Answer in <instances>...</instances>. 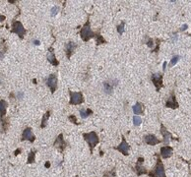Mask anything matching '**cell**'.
Returning a JSON list of instances; mask_svg holds the SVG:
<instances>
[{"instance_id":"2e32d148","label":"cell","mask_w":191,"mask_h":177,"mask_svg":"<svg viewBox=\"0 0 191 177\" xmlns=\"http://www.w3.org/2000/svg\"><path fill=\"white\" fill-rule=\"evenodd\" d=\"M76 47H77V44L75 43H73V41H69V43H67L65 44V52L68 59H70V57L73 54L74 50L76 49Z\"/></svg>"},{"instance_id":"74e56055","label":"cell","mask_w":191,"mask_h":177,"mask_svg":"<svg viewBox=\"0 0 191 177\" xmlns=\"http://www.w3.org/2000/svg\"><path fill=\"white\" fill-rule=\"evenodd\" d=\"M20 153H21V150H20V149L16 150V151H15V156H18V154Z\"/></svg>"},{"instance_id":"8d00e7d4","label":"cell","mask_w":191,"mask_h":177,"mask_svg":"<svg viewBox=\"0 0 191 177\" xmlns=\"http://www.w3.org/2000/svg\"><path fill=\"white\" fill-rule=\"evenodd\" d=\"M6 19V17L4 15H0V23H1V22H3Z\"/></svg>"},{"instance_id":"4dcf8cb0","label":"cell","mask_w":191,"mask_h":177,"mask_svg":"<svg viewBox=\"0 0 191 177\" xmlns=\"http://www.w3.org/2000/svg\"><path fill=\"white\" fill-rule=\"evenodd\" d=\"M103 175H105V177H111V176H112V177H115V170H114V169H112V172H111V171L105 172Z\"/></svg>"},{"instance_id":"5bb4252c","label":"cell","mask_w":191,"mask_h":177,"mask_svg":"<svg viewBox=\"0 0 191 177\" xmlns=\"http://www.w3.org/2000/svg\"><path fill=\"white\" fill-rule=\"evenodd\" d=\"M144 141L147 145H150V146H156V145L160 144L162 142L153 134H149V135H147V136H145Z\"/></svg>"},{"instance_id":"1f68e13d","label":"cell","mask_w":191,"mask_h":177,"mask_svg":"<svg viewBox=\"0 0 191 177\" xmlns=\"http://www.w3.org/2000/svg\"><path fill=\"white\" fill-rule=\"evenodd\" d=\"M68 118H69V120L72 121L74 124L78 125V122H77V119H76V117H75V116H74V115H70V116L68 117Z\"/></svg>"},{"instance_id":"7c38bea8","label":"cell","mask_w":191,"mask_h":177,"mask_svg":"<svg viewBox=\"0 0 191 177\" xmlns=\"http://www.w3.org/2000/svg\"><path fill=\"white\" fill-rule=\"evenodd\" d=\"M143 162H144V159L143 157H139L138 160H137V163H136V165H135V172L137 173V175L138 176H140V175H143V174H147L148 171L146 169L143 167Z\"/></svg>"},{"instance_id":"52a82bcc","label":"cell","mask_w":191,"mask_h":177,"mask_svg":"<svg viewBox=\"0 0 191 177\" xmlns=\"http://www.w3.org/2000/svg\"><path fill=\"white\" fill-rule=\"evenodd\" d=\"M45 84H46V86L50 89L51 93L53 94L57 88V76L55 74H51L45 79Z\"/></svg>"},{"instance_id":"ffe728a7","label":"cell","mask_w":191,"mask_h":177,"mask_svg":"<svg viewBox=\"0 0 191 177\" xmlns=\"http://www.w3.org/2000/svg\"><path fill=\"white\" fill-rule=\"evenodd\" d=\"M132 109H133V112H134V114H142L144 112V105L141 104V102H136V104L133 105V107H132Z\"/></svg>"},{"instance_id":"8992f818","label":"cell","mask_w":191,"mask_h":177,"mask_svg":"<svg viewBox=\"0 0 191 177\" xmlns=\"http://www.w3.org/2000/svg\"><path fill=\"white\" fill-rule=\"evenodd\" d=\"M118 85V80L116 79H111L108 81L103 82V91L106 95H111L113 92V89Z\"/></svg>"},{"instance_id":"6da1fadb","label":"cell","mask_w":191,"mask_h":177,"mask_svg":"<svg viewBox=\"0 0 191 177\" xmlns=\"http://www.w3.org/2000/svg\"><path fill=\"white\" fill-rule=\"evenodd\" d=\"M150 177H167L166 175V170H164V163L162 162V159L159 157L157 154V162L156 165H155L154 169L151 170L150 172L148 173Z\"/></svg>"},{"instance_id":"277c9868","label":"cell","mask_w":191,"mask_h":177,"mask_svg":"<svg viewBox=\"0 0 191 177\" xmlns=\"http://www.w3.org/2000/svg\"><path fill=\"white\" fill-rule=\"evenodd\" d=\"M11 33L16 34V35H18L19 37L21 38V40H23L27 32H26L25 28H24V26H23V24L21 23V22H19V21H16V20H15V21H13V22H12Z\"/></svg>"},{"instance_id":"ab89813d","label":"cell","mask_w":191,"mask_h":177,"mask_svg":"<svg viewBox=\"0 0 191 177\" xmlns=\"http://www.w3.org/2000/svg\"><path fill=\"white\" fill-rule=\"evenodd\" d=\"M49 166H50V163L49 162H45V167H46V168H47V167H49Z\"/></svg>"},{"instance_id":"44dd1931","label":"cell","mask_w":191,"mask_h":177,"mask_svg":"<svg viewBox=\"0 0 191 177\" xmlns=\"http://www.w3.org/2000/svg\"><path fill=\"white\" fill-rule=\"evenodd\" d=\"M7 49H8V47H7V46H6L5 40H2L1 41H0V59H2L3 57H4Z\"/></svg>"},{"instance_id":"60d3db41","label":"cell","mask_w":191,"mask_h":177,"mask_svg":"<svg viewBox=\"0 0 191 177\" xmlns=\"http://www.w3.org/2000/svg\"><path fill=\"white\" fill-rule=\"evenodd\" d=\"M0 84H1V79H0Z\"/></svg>"},{"instance_id":"7a4b0ae2","label":"cell","mask_w":191,"mask_h":177,"mask_svg":"<svg viewBox=\"0 0 191 177\" xmlns=\"http://www.w3.org/2000/svg\"><path fill=\"white\" fill-rule=\"evenodd\" d=\"M83 137H84V140H85L89 145L91 153H93L94 148L100 143V139H99L98 135H97L96 132L93 131V132H90V133H84Z\"/></svg>"},{"instance_id":"603a6c76","label":"cell","mask_w":191,"mask_h":177,"mask_svg":"<svg viewBox=\"0 0 191 177\" xmlns=\"http://www.w3.org/2000/svg\"><path fill=\"white\" fill-rule=\"evenodd\" d=\"M91 114H93V111L91 109H80V116L83 119H86Z\"/></svg>"},{"instance_id":"9c48e42d","label":"cell","mask_w":191,"mask_h":177,"mask_svg":"<svg viewBox=\"0 0 191 177\" xmlns=\"http://www.w3.org/2000/svg\"><path fill=\"white\" fill-rule=\"evenodd\" d=\"M114 149L119 151L123 156H128L129 154L128 152H129V150H130V146H129V144L127 143V141H126L124 136H122V141H121V143L119 144V146L115 147Z\"/></svg>"},{"instance_id":"cb8c5ba5","label":"cell","mask_w":191,"mask_h":177,"mask_svg":"<svg viewBox=\"0 0 191 177\" xmlns=\"http://www.w3.org/2000/svg\"><path fill=\"white\" fill-rule=\"evenodd\" d=\"M35 160V151H32V152L29 153L28 156V163L31 165V163H34Z\"/></svg>"},{"instance_id":"d4e9b609","label":"cell","mask_w":191,"mask_h":177,"mask_svg":"<svg viewBox=\"0 0 191 177\" xmlns=\"http://www.w3.org/2000/svg\"><path fill=\"white\" fill-rule=\"evenodd\" d=\"M0 123H1L3 132H6V130L8 129V126H9V122H8V120H7V119H3V118H1V119H0Z\"/></svg>"},{"instance_id":"836d02e7","label":"cell","mask_w":191,"mask_h":177,"mask_svg":"<svg viewBox=\"0 0 191 177\" xmlns=\"http://www.w3.org/2000/svg\"><path fill=\"white\" fill-rule=\"evenodd\" d=\"M23 96H24V94H23L22 92H19L18 94H17V98H19V99H21V98H23Z\"/></svg>"},{"instance_id":"f1b7e54d","label":"cell","mask_w":191,"mask_h":177,"mask_svg":"<svg viewBox=\"0 0 191 177\" xmlns=\"http://www.w3.org/2000/svg\"><path fill=\"white\" fill-rule=\"evenodd\" d=\"M179 59H180V56L179 55H174L173 57V59H171V61H170V66L173 67V66L176 65V64L179 61Z\"/></svg>"},{"instance_id":"f546056e","label":"cell","mask_w":191,"mask_h":177,"mask_svg":"<svg viewBox=\"0 0 191 177\" xmlns=\"http://www.w3.org/2000/svg\"><path fill=\"white\" fill-rule=\"evenodd\" d=\"M50 12H51L50 13L51 16H52V17H55V16L58 14V12H59V7H58V6H53Z\"/></svg>"},{"instance_id":"7402d4cb","label":"cell","mask_w":191,"mask_h":177,"mask_svg":"<svg viewBox=\"0 0 191 177\" xmlns=\"http://www.w3.org/2000/svg\"><path fill=\"white\" fill-rule=\"evenodd\" d=\"M50 116V111L48 110L45 112V114L44 115L43 117V120H41V128H45L46 127V124H47V121H48V118Z\"/></svg>"},{"instance_id":"30bf717a","label":"cell","mask_w":191,"mask_h":177,"mask_svg":"<svg viewBox=\"0 0 191 177\" xmlns=\"http://www.w3.org/2000/svg\"><path fill=\"white\" fill-rule=\"evenodd\" d=\"M53 146L57 148V149L60 151V153H63V151L65 150V148H66V143H65V141H64L63 134L58 135L55 141H54Z\"/></svg>"},{"instance_id":"83f0119b","label":"cell","mask_w":191,"mask_h":177,"mask_svg":"<svg viewBox=\"0 0 191 177\" xmlns=\"http://www.w3.org/2000/svg\"><path fill=\"white\" fill-rule=\"evenodd\" d=\"M124 26H125L124 22H121L120 25L117 26V32H118L119 35H123V33H124Z\"/></svg>"},{"instance_id":"d6a6232c","label":"cell","mask_w":191,"mask_h":177,"mask_svg":"<svg viewBox=\"0 0 191 177\" xmlns=\"http://www.w3.org/2000/svg\"><path fill=\"white\" fill-rule=\"evenodd\" d=\"M147 46L149 47H153L154 46V40H152V38H149L148 41H147Z\"/></svg>"},{"instance_id":"e575fe53","label":"cell","mask_w":191,"mask_h":177,"mask_svg":"<svg viewBox=\"0 0 191 177\" xmlns=\"http://www.w3.org/2000/svg\"><path fill=\"white\" fill-rule=\"evenodd\" d=\"M33 43L35 44V46H40V44H41V41L38 40H33Z\"/></svg>"},{"instance_id":"5b68a950","label":"cell","mask_w":191,"mask_h":177,"mask_svg":"<svg viewBox=\"0 0 191 177\" xmlns=\"http://www.w3.org/2000/svg\"><path fill=\"white\" fill-rule=\"evenodd\" d=\"M70 95V101L69 104L71 105H78L82 104L84 102V96L82 95V93H75L72 91H69Z\"/></svg>"},{"instance_id":"ac0fdd59","label":"cell","mask_w":191,"mask_h":177,"mask_svg":"<svg viewBox=\"0 0 191 177\" xmlns=\"http://www.w3.org/2000/svg\"><path fill=\"white\" fill-rule=\"evenodd\" d=\"M47 60H48V62L52 64L53 66H57L58 64H59V62L56 60L55 54H54V52H53L52 47L49 48V51H48V53H47Z\"/></svg>"},{"instance_id":"f35d334b","label":"cell","mask_w":191,"mask_h":177,"mask_svg":"<svg viewBox=\"0 0 191 177\" xmlns=\"http://www.w3.org/2000/svg\"><path fill=\"white\" fill-rule=\"evenodd\" d=\"M166 67H167V62H164V65H163V70L164 71L166 70Z\"/></svg>"},{"instance_id":"8fae6325","label":"cell","mask_w":191,"mask_h":177,"mask_svg":"<svg viewBox=\"0 0 191 177\" xmlns=\"http://www.w3.org/2000/svg\"><path fill=\"white\" fill-rule=\"evenodd\" d=\"M22 141H29L31 143H33L35 140V136L33 134L32 132V129L30 127L26 128V129L23 131V134H22Z\"/></svg>"},{"instance_id":"484cf974","label":"cell","mask_w":191,"mask_h":177,"mask_svg":"<svg viewBox=\"0 0 191 177\" xmlns=\"http://www.w3.org/2000/svg\"><path fill=\"white\" fill-rule=\"evenodd\" d=\"M142 123V119L140 116H138V115H134L133 116V124L135 126H139Z\"/></svg>"},{"instance_id":"e0dca14e","label":"cell","mask_w":191,"mask_h":177,"mask_svg":"<svg viewBox=\"0 0 191 177\" xmlns=\"http://www.w3.org/2000/svg\"><path fill=\"white\" fill-rule=\"evenodd\" d=\"M166 106L167 107H170V108H177L178 107V104H177L176 99V95L173 93H171V95L170 96L169 101L166 102Z\"/></svg>"},{"instance_id":"3957f363","label":"cell","mask_w":191,"mask_h":177,"mask_svg":"<svg viewBox=\"0 0 191 177\" xmlns=\"http://www.w3.org/2000/svg\"><path fill=\"white\" fill-rule=\"evenodd\" d=\"M80 35H81V38H82L84 41H88L92 37H95L96 34L94 33V32L92 31V29H91V25H90L89 21H87V23L85 24V26L81 29Z\"/></svg>"},{"instance_id":"d6986e66","label":"cell","mask_w":191,"mask_h":177,"mask_svg":"<svg viewBox=\"0 0 191 177\" xmlns=\"http://www.w3.org/2000/svg\"><path fill=\"white\" fill-rule=\"evenodd\" d=\"M8 104L7 101H5L4 99L0 101V118H3L6 114V110H7Z\"/></svg>"},{"instance_id":"4fadbf2b","label":"cell","mask_w":191,"mask_h":177,"mask_svg":"<svg viewBox=\"0 0 191 177\" xmlns=\"http://www.w3.org/2000/svg\"><path fill=\"white\" fill-rule=\"evenodd\" d=\"M161 133H162V135H163V137H164V146H169L170 140L173 139V135H171L170 132L167 130V128L164 127L163 124L161 125Z\"/></svg>"},{"instance_id":"d590c367","label":"cell","mask_w":191,"mask_h":177,"mask_svg":"<svg viewBox=\"0 0 191 177\" xmlns=\"http://www.w3.org/2000/svg\"><path fill=\"white\" fill-rule=\"evenodd\" d=\"M187 27H188V26H187L186 24H185V25H183V26H182V27H181V29H180V31H181V32H182V31H185V30H186V29H187Z\"/></svg>"},{"instance_id":"ba28073f","label":"cell","mask_w":191,"mask_h":177,"mask_svg":"<svg viewBox=\"0 0 191 177\" xmlns=\"http://www.w3.org/2000/svg\"><path fill=\"white\" fill-rule=\"evenodd\" d=\"M151 80L153 84L156 87V90L159 92L161 90V88H163V74L161 73H157V74H153L151 76Z\"/></svg>"},{"instance_id":"9a60e30c","label":"cell","mask_w":191,"mask_h":177,"mask_svg":"<svg viewBox=\"0 0 191 177\" xmlns=\"http://www.w3.org/2000/svg\"><path fill=\"white\" fill-rule=\"evenodd\" d=\"M173 149L170 146H164L161 148V156L163 159H169L173 156Z\"/></svg>"},{"instance_id":"4316f807","label":"cell","mask_w":191,"mask_h":177,"mask_svg":"<svg viewBox=\"0 0 191 177\" xmlns=\"http://www.w3.org/2000/svg\"><path fill=\"white\" fill-rule=\"evenodd\" d=\"M95 37H96V40H97V43H98V44L105 43V40H103V37L102 35H100V34H96Z\"/></svg>"}]
</instances>
